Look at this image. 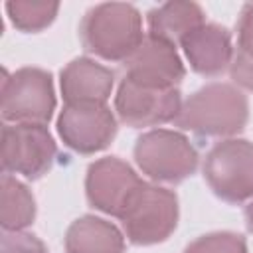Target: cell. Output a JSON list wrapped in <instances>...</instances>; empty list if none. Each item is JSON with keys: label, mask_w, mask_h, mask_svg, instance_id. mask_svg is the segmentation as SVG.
<instances>
[{"label": "cell", "mask_w": 253, "mask_h": 253, "mask_svg": "<svg viewBox=\"0 0 253 253\" xmlns=\"http://www.w3.org/2000/svg\"><path fill=\"white\" fill-rule=\"evenodd\" d=\"M79 36L85 51L107 61H126L146 38L140 12L125 2H105L87 10Z\"/></svg>", "instance_id": "obj_1"}, {"label": "cell", "mask_w": 253, "mask_h": 253, "mask_svg": "<svg viewBox=\"0 0 253 253\" xmlns=\"http://www.w3.org/2000/svg\"><path fill=\"white\" fill-rule=\"evenodd\" d=\"M249 119L247 97L229 83H210L192 93L180 109L176 126L200 136H233Z\"/></svg>", "instance_id": "obj_2"}, {"label": "cell", "mask_w": 253, "mask_h": 253, "mask_svg": "<svg viewBox=\"0 0 253 253\" xmlns=\"http://www.w3.org/2000/svg\"><path fill=\"white\" fill-rule=\"evenodd\" d=\"M198 150L176 130L154 128L136 138L134 162L154 182L180 184L198 168Z\"/></svg>", "instance_id": "obj_3"}, {"label": "cell", "mask_w": 253, "mask_h": 253, "mask_svg": "<svg viewBox=\"0 0 253 253\" xmlns=\"http://www.w3.org/2000/svg\"><path fill=\"white\" fill-rule=\"evenodd\" d=\"M0 111L2 119L12 125H47L55 111L51 73L40 67L4 71Z\"/></svg>", "instance_id": "obj_4"}, {"label": "cell", "mask_w": 253, "mask_h": 253, "mask_svg": "<svg viewBox=\"0 0 253 253\" xmlns=\"http://www.w3.org/2000/svg\"><path fill=\"white\" fill-rule=\"evenodd\" d=\"M121 221L132 245L162 243L178 225V198L172 190L142 182Z\"/></svg>", "instance_id": "obj_5"}, {"label": "cell", "mask_w": 253, "mask_h": 253, "mask_svg": "<svg viewBox=\"0 0 253 253\" xmlns=\"http://www.w3.org/2000/svg\"><path fill=\"white\" fill-rule=\"evenodd\" d=\"M204 178L211 192L227 204H243L253 198V142L227 138L206 156Z\"/></svg>", "instance_id": "obj_6"}, {"label": "cell", "mask_w": 253, "mask_h": 253, "mask_svg": "<svg viewBox=\"0 0 253 253\" xmlns=\"http://www.w3.org/2000/svg\"><path fill=\"white\" fill-rule=\"evenodd\" d=\"M57 144L45 125H4L2 126V168L38 180L55 162Z\"/></svg>", "instance_id": "obj_7"}, {"label": "cell", "mask_w": 253, "mask_h": 253, "mask_svg": "<svg viewBox=\"0 0 253 253\" xmlns=\"http://www.w3.org/2000/svg\"><path fill=\"white\" fill-rule=\"evenodd\" d=\"M140 186L142 180L138 174L117 156L99 158L87 168L85 194L89 204L113 217H123Z\"/></svg>", "instance_id": "obj_8"}, {"label": "cell", "mask_w": 253, "mask_h": 253, "mask_svg": "<svg viewBox=\"0 0 253 253\" xmlns=\"http://www.w3.org/2000/svg\"><path fill=\"white\" fill-rule=\"evenodd\" d=\"M182 109L180 89H152L123 79L115 97V111L126 126L142 128L176 121Z\"/></svg>", "instance_id": "obj_9"}, {"label": "cell", "mask_w": 253, "mask_h": 253, "mask_svg": "<svg viewBox=\"0 0 253 253\" xmlns=\"http://www.w3.org/2000/svg\"><path fill=\"white\" fill-rule=\"evenodd\" d=\"M57 132L67 148L95 154L113 142L117 121L107 105H65L57 117Z\"/></svg>", "instance_id": "obj_10"}, {"label": "cell", "mask_w": 253, "mask_h": 253, "mask_svg": "<svg viewBox=\"0 0 253 253\" xmlns=\"http://www.w3.org/2000/svg\"><path fill=\"white\" fill-rule=\"evenodd\" d=\"M186 67L172 42L146 36L136 51L125 61V77L152 89H178Z\"/></svg>", "instance_id": "obj_11"}, {"label": "cell", "mask_w": 253, "mask_h": 253, "mask_svg": "<svg viewBox=\"0 0 253 253\" xmlns=\"http://www.w3.org/2000/svg\"><path fill=\"white\" fill-rule=\"evenodd\" d=\"M59 85L65 105H107L115 75L95 59L77 57L61 69Z\"/></svg>", "instance_id": "obj_12"}, {"label": "cell", "mask_w": 253, "mask_h": 253, "mask_svg": "<svg viewBox=\"0 0 253 253\" xmlns=\"http://www.w3.org/2000/svg\"><path fill=\"white\" fill-rule=\"evenodd\" d=\"M190 67L206 77L223 73L233 59L231 34L219 24H202L180 42Z\"/></svg>", "instance_id": "obj_13"}, {"label": "cell", "mask_w": 253, "mask_h": 253, "mask_svg": "<svg viewBox=\"0 0 253 253\" xmlns=\"http://www.w3.org/2000/svg\"><path fill=\"white\" fill-rule=\"evenodd\" d=\"M65 253H125V237L111 221L81 215L67 227Z\"/></svg>", "instance_id": "obj_14"}, {"label": "cell", "mask_w": 253, "mask_h": 253, "mask_svg": "<svg viewBox=\"0 0 253 253\" xmlns=\"http://www.w3.org/2000/svg\"><path fill=\"white\" fill-rule=\"evenodd\" d=\"M146 20H148L150 36L162 38L176 45V42L180 43L192 30L206 24L204 22L206 14H204L202 6L196 2L174 0V2H166V4L152 8L148 12Z\"/></svg>", "instance_id": "obj_15"}, {"label": "cell", "mask_w": 253, "mask_h": 253, "mask_svg": "<svg viewBox=\"0 0 253 253\" xmlns=\"http://www.w3.org/2000/svg\"><path fill=\"white\" fill-rule=\"evenodd\" d=\"M36 219V200L26 184L10 174L0 180V223L4 231H22Z\"/></svg>", "instance_id": "obj_16"}, {"label": "cell", "mask_w": 253, "mask_h": 253, "mask_svg": "<svg viewBox=\"0 0 253 253\" xmlns=\"http://www.w3.org/2000/svg\"><path fill=\"white\" fill-rule=\"evenodd\" d=\"M6 12L12 26L20 32L36 34L45 30L59 12V2L51 0H12L6 2Z\"/></svg>", "instance_id": "obj_17"}, {"label": "cell", "mask_w": 253, "mask_h": 253, "mask_svg": "<svg viewBox=\"0 0 253 253\" xmlns=\"http://www.w3.org/2000/svg\"><path fill=\"white\" fill-rule=\"evenodd\" d=\"M184 253H247V243L239 233L215 231L194 239Z\"/></svg>", "instance_id": "obj_18"}, {"label": "cell", "mask_w": 253, "mask_h": 253, "mask_svg": "<svg viewBox=\"0 0 253 253\" xmlns=\"http://www.w3.org/2000/svg\"><path fill=\"white\" fill-rule=\"evenodd\" d=\"M0 253H47L43 241L26 231H2Z\"/></svg>", "instance_id": "obj_19"}, {"label": "cell", "mask_w": 253, "mask_h": 253, "mask_svg": "<svg viewBox=\"0 0 253 253\" xmlns=\"http://www.w3.org/2000/svg\"><path fill=\"white\" fill-rule=\"evenodd\" d=\"M229 75L235 85L253 91V55L237 49L233 51V59L229 65Z\"/></svg>", "instance_id": "obj_20"}, {"label": "cell", "mask_w": 253, "mask_h": 253, "mask_svg": "<svg viewBox=\"0 0 253 253\" xmlns=\"http://www.w3.org/2000/svg\"><path fill=\"white\" fill-rule=\"evenodd\" d=\"M237 49L253 55V4H245L237 22Z\"/></svg>", "instance_id": "obj_21"}, {"label": "cell", "mask_w": 253, "mask_h": 253, "mask_svg": "<svg viewBox=\"0 0 253 253\" xmlns=\"http://www.w3.org/2000/svg\"><path fill=\"white\" fill-rule=\"evenodd\" d=\"M245 225L253 233V202H249L247 208H245Z\"/></svg>", "instance_id": "obj_22"}]
</instances>
